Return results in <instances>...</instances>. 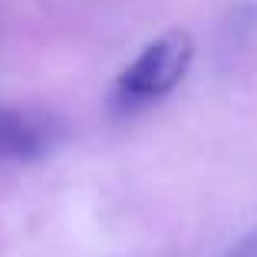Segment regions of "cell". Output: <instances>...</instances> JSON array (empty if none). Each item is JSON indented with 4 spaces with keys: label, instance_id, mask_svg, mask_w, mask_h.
<instances>
[{
    "label": "cell",
    "instance_id": "cell-1",
    "mask_svg": "<svg viewBox=\"0 0 257 257\" xmlns=\"http://www.w3.org/2000/svg\"><path fill=\"white\" fill-rule=\"evenodd\" d=\"M191 60H195V40L188 30L162 33L122 69L115 83V102L122 109H139L165 99L188 76Z\"/></svg>",
    "mask_w": 257,
    "mask_h": 257
},
{
    "label": "cell",
    "instance_id": "cell-2",
    "mask_svg": "<svg viewBox=\"0 0 257 257\" xmlns=\"http://www.w3.org/2000/svg\"><path fill=\"white\" fill-rule=\"evenodd\" d=\"M50 132L33 115L17 109H0V162H23L43 155Z\"/></svg>",
    "mask_w": 257,
    "mask_h": 257
},
{
    "label": "cell",
    "instance_id": "cell-3",
    "mask_svg": "<svg viewBox=\"0 0 257 257\" xmlns=\"http://www.w3.org/2000/svg\"><path fill=\"white\" fill-rule=\"evenodd\" d=\"M224 257H257V227L250 231V234H244Z\"/></svg>",
    "mask_w": 257,
    "mask_h": 257
}]
</instances>
